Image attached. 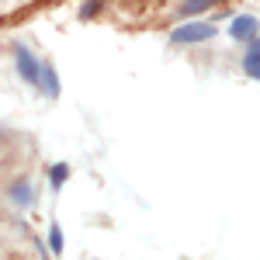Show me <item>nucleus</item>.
<instances>
[{
    "label": "nucleus",
    "instance_id": "obj_1",
    "mask_svg": "<svg viewBox=\"0 0 260 260\" xmlns=\"http://www.w3.org/2000/svg\"><path fill=\"white\" fill-rule=\"evenodd\" d=\"M14 66H18V73L21 77H24V83H31V87H42V66H45V62H39L35 59V56H31V52H28V49H24V45H14Z\"/></svg>",
    "mask_w": 260,
    "mask_h": 260
},
{
    "label": "nucleus",
    "instance_id": "obj_2",
    "mask_svg": "<svg viewBox=\"0 0 260 260\" xmlns=\"http://www.w3.org/2000/svg\"><path fill=\"white\" fill-rule=\"evenodd\" d=\"M212 35H215V28H212L208 21H194V24H180V28H174L170 39L177 42V45H191V42H208Z\"/></svg>",
    "mask_w": 260,
    "mask_h": 260
},
{
    "label": "nucleus",
    "instance_id": "obj_3",
    "mask_svg": "<svg viewBox=\"0 0 260 260\" xmlns=\"http://www.w3.org/2000/svg\"><path fill=\"white\" fill-rule=\"evenodd\" d=\"M257 18H250V14H243V18H233L229 21V35L233 39H240V42H250L253 35H257Z\"/></svg>",
    "mask_w": 260,
    "mask_h": 260
},
{
    "label": "nucleus",
    "instance_id": "obj_4",
    "mask_svg": "<svg viewBox=\"0 0 260 260\" xmlns=\"http://www.w3.org/2000/svg\"><path fill=\"white\" fill-rule=\"evenodd\" d=\"M212 4H215V0H184V4L177 7V14L194 18V14H201V11H205V7H212Z\"/></svg>",
    "mask_w": 260,
    "mask_h": 260
},
{
    "label": "nucleus",
    "instance_id": "obj_5",
    "mask_svg": "<svg viewBox=\"0 0 260 260\" xmlns=\"http://www.w3.org/2000/svg\"><path fill=\"white\" fill-rule=\"evenodd\" d=\"M11 198H14V205H21V208H24V205L31 201V187L21 180V184H14V187H11Z\"/></svg>",
    "mask_w": 260,
    "mask_h": 260
},
{
    "label": "nucleus",
    "instance_id": "obj_6",
    "mask_svg": "<svg viewBox=\"0 0 260 260\" xmlns=\"http://www.w3.org/2000/svg\"><path fill=\"white\" fill-rule=\"evenodd\" d=\"M246 73H250L253 80H260V52H250V56H246Z\"/></svg>",
    "mask_w": 260,
    "mask_h": 260
},
{
    "label": "nucleus",
    "instance_id": "obj_7",
    "mask_svg": "<svg viewBox=\"0 0 260 260\" xmlns=\"http://www.w3.org/2000/svg\"><path fill=\"white\" fill-rule=\"evenodd\" d=\"M66 177H70V167H66V163H56V167H52V187H59Z\"/></svg>",
    "mask_w": 260,
    "mask_h": 260
},
{
    "label": "nucleus",
    "instance_id": "obj_8",
    "mask_svg": "<svg viewBox=\"0 0 260 260\" xmlns=\"http://www.w3.org/2000/svg\"><path fill=\"white\" fill-rule=\"evenodd\" d=\"M49 246H52V253H62V233H59V225H52V236H49Z\"/></svg>",
    "mask_w": 260,
    "mask_h": 260
},
{
    "label": "nucleus",
    "instance_id": "obj_9",
    "mask_svg": "<svg viewBox=\"0 0 260 260\" xmlns=\"http://www.w3.org/2000/svg\"><path fill=\"white\" fill-rule=\"evenodd\" d=\"M98 11H101V0H87L80 14H83V18H90V14H98Z\"/></svg>",
    "mask_w": 260,
    "mask_h": 260
}]
</instances>
